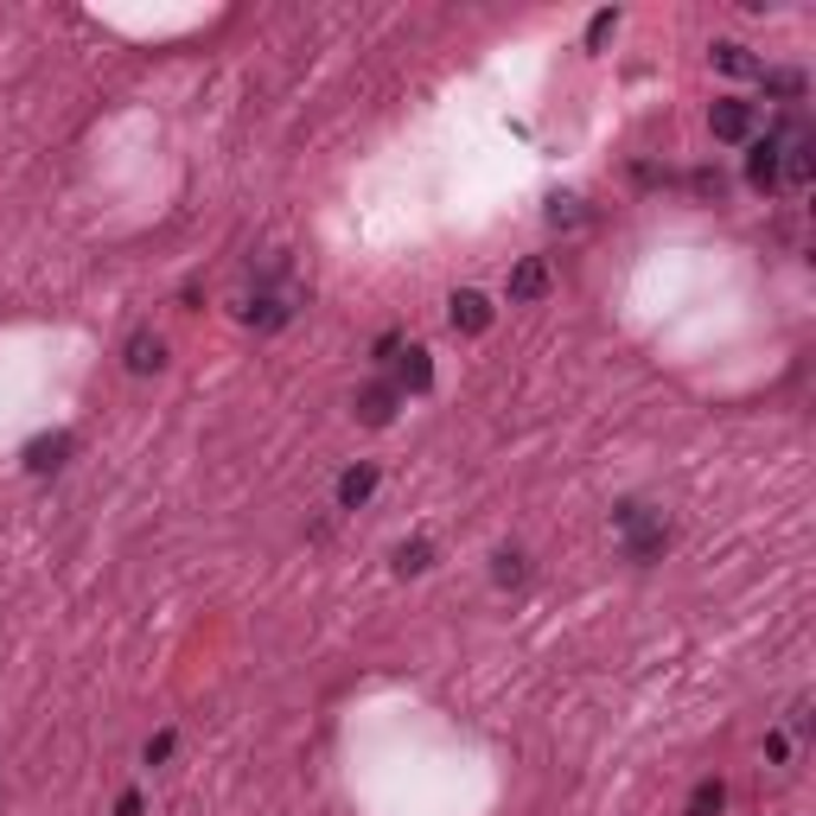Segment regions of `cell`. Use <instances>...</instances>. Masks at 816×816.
<instances>
[{
	"label": "cell",
	"instance_id": "6da1fadb",
	"mask_svg": "<svg viewBox=\"0 0 816 816\" xmlns=\"http://www.w3.org/2000/svg\"><path fill=\"white\" fill-rule=\"evenodd\" d=\"M612 523H619V536H625V555H632V561H657L663 549H670V523H663V510L638 504V498H625V504L612 510Z\"/></svg>",
	"mask_w": 816,
	"mask_h": 816
},
{
	"label": "cell",
	"instance_id": "5bb4252c",
	"mask_svg": "<svg viewBox=\"0 0 816 816\" xmlns=\"http://www.w3.org/2000/svg\"><path fill=\"white\" fill-rule=\"evenodd\" d=\"M721 810H727V785H721V778H702L695 797H688V816H721Z\"/></svg>",
	"mask_w": 816,
	"mask_h": 816
},
{
	"label": "cell",
	"instance_id": "7a4b0ae2",
	"mask_svg": "<svg viewBox=\"0 0 816 816\" xmlns=\"http://www.w3.org/2000/svg\"><path fill=\"white\" fill-rule=\"evenodd\" d=\"M294 306H300V294H294V287H280V268H268V280L243 300V326H249V332H280L287 319H294Z\"/></svg>",
	"mask_w": 816,
	"mask_h": 816
},
{
	"label": "cell",
	"instance_id": "9c48e42d",
	"mask_svg": "<svg viewBox=\"0 0 816 816\" xmlns=\"http://www.w3.org/2000/svg\"><path fill=\"white\" fill-rule=\"evenodd\" d=\"M746 185L753 192H778V141H746Z\"/></svg>",
	"mask_w": 816,
	"mask_h": 816
},
{
	"label": "cell",
	"instance_id": "277c9868",
	"mask_svg": "<svg viewBox=\"0 0 816 816\" xmlns=\"http://www.w3.org/2000/svg\"><path fill=\"white\" fill-rule=\"evenodd\" d=\"M122 364H128V377H160L166 370V338L160 332H128L122 338Z\"/></svg>",
	"mask_w": 816,
	"mask_h": 816
},
{
	"label": "cell",
	"instance_id": "3957f363",
	"mask_svg": "<svg viewBox=\"0 0 816 816\" xmlns=\"http://www.w3.org/2000/svg\"><path fill=\"white\" fill-rule=\"evenodd\" d=\"M708 128H714V141H753V128H759V109L753 102H740V96H721L708 109Z\"/></svg>",
	"mask_w": 816,
	"mask_h": 816
},
{
	"label": "cell",
	"instance_id": "ffe728a7",
	"mask_svg": "<svg viewBox=\"0 0 816 816\" xmlns=\"http://www.w3.org/2000/svg\"><path fill=\"white\" fill-rule=\"evenodd\" d=\"M115 816H141V790H122V797H115Z\"/></svg>",
	"mask_w": 816,
	"mask_h": 816
},
{
	"label": "cell",
	"instance_id": "9a60e30c",
	"mask_svg": "<svg viewBox=\"0 0 816 816\" xmlns=\"http://www.w3.org/2000/svg\"><path fill=\"white\" fill-rule=\"evenodd\" d=\"M434 568V542H421V536H415V542H402V549H396V574H428Z\"/></svg>",
	"mask_w": 816,
	"mask_h": 816
},
{
	"label": "cell",
	"instance_id": "5b68a950",
	"mask_svg": "<svg viewBox=\"0 0 816 816\" xmlns=\"http://www.w3.org/2000/svg\"><path fill=\"white\" fill-rule=\"evenodd\" d=\"M434 389V357L421 345H402L396 351V396H428Z\"/></svg>",
	"mask_w": 816,
	"mask_h": 816
},
{
	"label": "cell",
	"instance_id": "ba28073f",
	"mask_svg": "<svg viewBox=\"0 0 816 816\" xmlns=\"http://www.w3.org/2000/svg\"><path fill=\"white\" fill-rule=\"evenodd\" d=\"M357 421L364 428H389L396 421V408H402V396H396V382H370V389H357Z\"/></svg>",
	"mask_w": 816,
	"mask_h": 816
},
{
	"label": "cell",
	"instance_id": "7c38bea8",
	"mask_svg": "<svg viewBox=\"0 0 816 816\" xmlns=\"http://www.w3.org/2000/svg\"><path fill=\"white\" fill-rule=\"evenodd\" d=\"M708 58H714V71H727V76H759V71H765L759 58H753L746 45H734V39H721Z\"/></svg>",
	"mask_w": 816,
	"mask_h": 816
},
{
	"label": "cell",
	"instance_id": "8992f818",
	"mask_svg": "<svg viewBox=\"0 0 816 816\" xmlns=\"http://www.w3.org/2000/svg\"><path fill=\"white\" fill-rule=\"evenodd\" d=\"M447 319H453V332L479 338V332H491V300H484L479 287H459L453 300H447Z\"/></svg>",
	"mask_w": 816,
	"mask_h": 816
},
{
	"label": "cell",
	"instance_id": "2e32d148",
	"mask_svg": "<svg viewBox=\"0 0 816 816\" xmlns=\"http://www.w3.org/2000/svg\"><path fill=\"white\" fill-rule=\"evenodd\" d=\"M759 83L772 90V96H785V102H804V90H810L804 71H759Z\"/></svg>",
	"mask_w": 816,
	"mask_h": 816
},
{
	"label": "cell",
	"instance_id": "ac0fdd59",
	"mask_svg": "<svg viewBox=\"0 0 816 816\" xmlns=\"http://www.w3.org/2000/svg\"><path fill=\"white\" fill-rule=\"evenodd\" d=\"M173 746H178V734L166 727V734H153V740H147V753H141V759H147V765H166V759H173Z\"/></svg>",
	"mask_w": 816,
	"mask_h": 816
},
{
	"label": "cell",
	"instance_id": "4fadbf2b",
	"mask_svg": "<svg viewBox=\"0 0 816 816\" xmlns=\"http://www.w3.org/2000/svg\"><path fill=\"white\" fill-rule=\"evenodd\" d=\"M491 581H498V586H523V581H530V555H523V549H498V555H491Z\"/></svg>",
	"mask_w": 816,
	"mask_h": 816
},
{
	"label": "cell",
	"instance_id": "30bf717a",
	"mask_svg": "<svg viewBox=\"0 0 816 816\" xmlns=\"http://www.w3.org/2000/svg\"><path fill=\"white\" fill-rule=\"evenodd\" d=\"M549 294V262L542 255H523L517 268H510V300H542Z\"/></svg>",
	"mask_w": 816,
	"mask_h": 816
},
{
	"label": "cell",
	"instance_id": "d6986e66",
	"mask_svg": "<svg viewBox=\"0 0 816 816\" xmlns=\"http://www.w3.org/2000/svg\"><path fill=\"white\" fill-rule=\"evenodd\" d=\"M396 351H402V332H382V338H377V364H396Z\"/></svg>",
	"mask_w": 816,
	"mask_h": 816
},
{
	"label": "cell",
	"instance_id": "e0dca14e",
	"mask_svg": "<svg viewBox=\"0 0 816 816\" xmlns=\"http://www.w3.org/2000/svg\"><path fill=\"white\" fill-rule=\"evenodd\" d=\"M612 32H619V7H600V13L586 20V51H600V45L612 39Z\"/></svg>",
	"mask_w": 816,
	"mask_h": 816
},
{
	"label": "cell",
	"instance_id": "8fae6325",
	"mask_svg": "<svg viewBox=\"0 0 816 816\" xmlns=\"http://www.w3.org/2000/svg\"><path fill=\"white\" fill-rule=\"evenodd\" d=\"M370 491H377V466H370V459H364V466H351V472H338V510L370 504Z\"/></svg>",
	"mask_w": 816,
	"mask_h": 816
},
{
	"label": "cell",
	"instance_id": "52a82bcc",
	"mask_svg": "<svg viewBox=\"0 0 816 816\" xmlns=\"http://www.w3.org/2000/svg\"><path fill=\"white\" fill-rule=\"evenodd\" d=\"M71 434H32V440H26V472H32V479H45V472H58V466H64V459H71Z\"/></svg>",
	"mask_w": 816,
	"mask_h": 816
}]
</instances>
